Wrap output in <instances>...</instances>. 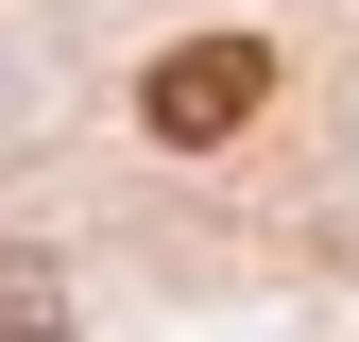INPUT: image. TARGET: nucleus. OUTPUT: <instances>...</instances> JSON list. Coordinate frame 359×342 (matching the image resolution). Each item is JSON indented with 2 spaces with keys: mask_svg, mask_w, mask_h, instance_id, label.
Here are the masks:
<instances>
[{
  "mask_svg": "<svg viewBox=\"0 0 359 342\" xmlns=\"http://www.w3.org/2000/svg\"><path fill=\"white\" fill-rule=\"evenodd\" d=\"M257 86H274V52H257V34H205V52H171L137 103H154V137H240Z\"/></svg>",
  "mask_w": 359,
  "mask_h": 342,
  "instance_id": "1",
  "label": "nucleus"
},
{
  "mask_svg": "<svg viewBox=\"0 0 359 342\" xmlns=\"http://www.w3.org/2000/svg\"><path fill=\"white\" fill-rule=\"evenodd\" d=\"M69 325V291H52V256H0V342H52Z\"/></svg>",
  "mask_w": 359,
  "mask_h": 342,
  "instance_id": "2",
  "label": "nucleus"
}]
</instances>
